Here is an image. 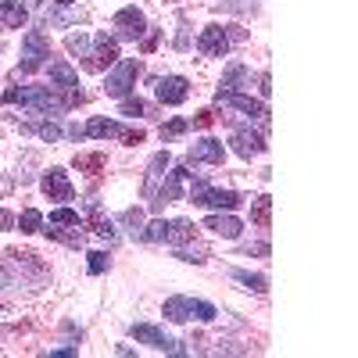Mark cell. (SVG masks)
I'll return each mask as SVG.
<instances>
[{"mask_svg": "<svg viewBox=\"0 0 358 358\" xmlns=\"http://www.w3.org/2000/svg\"><path fill=\"white\" fill-rule=\"evenodd\" d=\"M83 101H86L83 90H69L65 97H57L50 86H11V90H4V104H22V108H33L40 115H62V111H69Z\"/></svg>", "mask_w": 358, "mask_h": 358, "instance_id": "6da1fadb", "label": "cell"}, {"mask_svg": "<svg viewBox=\"0 0 358 358\" xmlns=\"http://www.w3.org/2000/svg\"><path fill=\"white\" fill-rule=\"evenodd\" d=\"M248 33L236 25H204L201 29V40H197V50L204 57H226L233 43H241Z\"/></svg>", "mask_w": 358, "mask_h": 358, "instance_id": "7a4b0ae2", "label": "cell"}, {"mask_svg": "<svg viewBox=\"0 0 358 358\" xmlns=\"http://www.w3.org/2000/svg\"><path fill=\"white\" fill-rule=\"evenodd\" d=\"M165 319L169 322H190V319H201V322H212L219 312L215 305H208V301H194V297H183V294H176L165 301Z\"/></svg>", "mask_w": 358, "mask_h": 358, "instance_id": "3957f363", "label": "cell"}, {"mask_svg": "<svg viewBox=\"0 0 358 358\" xmlns=\"http://www.w3.org/2000/svg\"><path fill=\"white\" fill-rule=\"evenodd\" d=\"M190 204L219 208V212H233V208H241V204H244V197L236 194V190H215V187H208L204 179H201V183L190 187Z\"/></svg>", "mask_w": 358, "mask_h": 358, "instance_id": "277c9868", "label": "cell"}, {"mask_svg": "<svg viewBox=\"0 0 358 358\" xmlns=\"http://www.w3.org/2000/svg\"><path fill=\"white\" fill-rule=\"evenodd\" d=\"M183 179H194V172H190L187 165H179V169H172V172H165V176L158 179L162 187L151 190V208H155V212H162L165 204H172V201L183 197Z\"/></svg>", "mask_w": 358, "mask_h": 358, "instance_id": "5b68a950", "label": "cell"}, {"mask_svg": "<svg viewBox=\"0 0 358 358\" xmlns=\"http://www.w3.org/2000/svg\"><path fill=\"white\" fill-rule=\"evenodd\" d=\"M136 76H140V62H136V57L115 62V69L104 79V94L108 97H129V90L136 86Z\"/></svg>", "mask_w": 358, "mask_h": 358, "instance_id": "8992f818", "label": "cell"}, {"mask_svg": "<svg viewBox=\"0 0 358 358\" xmlns=\"http://www.w3.org/2000/svg\"><path fill=\"white\" fill-rule=\"evenodd\" d=\"M90 47H94V50L83 57V69H86V72H104V69H111V65L118 62V40H115V36L97 33L94 40H90Z\"/></svg>", "mask_w": 358, "mask_h": 358, "instance_id": "52a82bcc", "label": "cell"}, {"mask_svg": "<svg viewBox=\"0 0 358 358\" xmlns=\"http://www.w3.org/2000/svg\"><path fill=\"white\" fill-rule=\"evenodd\" d=\"M47 57H50V43L43 40L40 29H29L25 40H22V65H18V72H36V69H43Z\"/></svg>", "mask_w": 358, "mask_h": 358, "instance_id": "ba28073f", "label": "cell"}, {"mask_svg": "<svg viewBox=\"0 0 358 358\" xmlns=\"http://www.w3.org/2000/svg\"><path fill=\"white\" fill-rule=\"evenodd\" d=\"M222 108H233V111H241L248 118H255V122H262V129L268 126V108L255 97H244V94H215Z\"/></svg>", "mask_w": 358, "mask_h": 358, "instance_id": "9c48e42d", "label": "cell"}, {"mask_svg": "<svg viewBox=\"0 0 358 358\" xmlns=\"http://www.w3.org/2000/svg\"><path fill=\"white\" fill-rule=\"evenodd\" d=\"M147 33V18L140 8H122L115 15V40H140Z\"/></svg>", "mask_w": 358, "mask_h": 358, "instance_id": "30bf717a", "label": "cell"}, {"mask_svg": "<svg viewBox=\"0 0 358 358\" xmlns=\"http://www.w3.org/2000/svg\"><path fill=\"white\" fill-rule=\"evenodd\" d=\"M155 94L162 104L176 108V104H183L190 97V83L183 76H165V79H155Z\"/></svg>", "mask_w": 358, "mask_h": 358, "instance_id": "8fae6325", "label": "cell"}, {"mask_svg": "<svg viewBox=\"0 0 358 358\" xmlns=\"http://www.w3.org/2000/svg\"><path fill=\"white\" fill-rule=\"evenodd\" d=\"M133 337L147 348H155V351H179V341H172L165 330H158V326H151V322H136Z\"/></svg>", "mask_w": 358, "mask_h": 358, "instance_id": "7c38bea8", "label": "cell"}, {"mask_svg": "<svg viewBox=\"0 0 358 358\" xmlns=\"http://www.w3.org/2000/svg\"><path fill=\"white\" fill-rule=\"evenodd\" d=\"M190 162L194 165H222L226 162V147L215 136H204L190 147Z\"/></svg>", "mask_w": 358, "mask_h": 358, "instance_id": "4fadbf2b", "label": "cell"}, {"mask_svg": "<svg viewBox=\"0 0 358 358\" xmlns=\"http://www.w3.org/2000/svg\"><path fill=\"white\" fill-rule=\"evenodd\" d=\"M229 143H233V151L241 155V158H258V155H265V136H262V133H251V129H233Z\"/></svg>", "mask_w": 358, "mask_h": 358, "instance_id": "5bb4252c", "label": "cell"}, {"mask_svg": "<svg viewBox=\"0 0 358 358\" xmlns=\"http://www.w3.org/2000/svg\"><path fill=\"white\" fill-rule=\"evenodd\" d=\"M43 194H47L50 201H72V197H76L69 176H65L62 169H50V172L43 176Z\"/></svg>", "mask_w": 358, "mask_h": 358, "instance_id": "9a60e30c", "label": "cell"}, {"mask_svg": "<svg viewBox=\"0 0 358 358\" xmlns=\"http://www.w3.org/2000/svg\"><path fill=\"white\" fill-rule=\"evenodd\" d=\"M251 86V69L241 65V62H233L226 72H222V83H219V94H241V90Z\"/></svg>", "mask_w": 358, "mask_h": 358, "instance_id": "2e32d148", "label": "cell"}, {"mask_svg": "<svg viewBox=\"0 0 358 358\" xmlns=\"http://www.w3.org/2000/svg\"><path fill=\"white\" fill-rule=\"evenodd\" d=\"M204 229H212L215 236H226V241H236V236L244 233V222L219 212V215H208V219H204Z\"/></svg>", "mask_w": 358, "mask_h": 358, "instance_id": "e0dca14e", "label": "cell"}, {"mask_svg": "<svg viewBox=\"0 0 358 358\" xmlns=\"http://www.w3.org/2000/svg\"><path fill=\"white\" fill-rule=\"evenodd\" d=\"M194 233H197V226H194V222H187V219H172V222H165V241H162V244L183 248V244H190V241H194Z\"/></svg>", "mask_w": 358, "mask_h": 358, "instance_id": "ac0fdd59", "label": "cell"}, {"mask_svg": "<svg viewBox=\"0 0 358 358\" xmlns=\"http://www.w3.org/2000/svg\"><path fill=\"white\" fill-rule=\"evenodd\" d=\"M29 22V8L22 0H0V25L4 29H22Z\"/></svg>", "mask_w": 358, "mask_h": 358, "instance_id": "d6986e66", "label": "cell"}, {"mask_svg": "<svg viewBox=\"0 0 358 358\" xmlns=\"http://www.w3.org/2000/svg\"><path fill=\"white\" fill-rule=\"evenodd\" d=\"M90 226H94L97 236H104L108 244H118V233H115V222L104 215V208L97 201H90Z\"/></svg>", "mask_w": 358, "mask_h": 358, "instance_id": "ffe728a7", "label": "cell"}, {"mask_svg": "<svg viewBox=\"0 0 358 358\" xmlns=\"http://www.w3.org/2000/svg\"><path fill=\"white\" fill-rule=\"evenodd\" d=\"M126 129L118 126V122H111V118H90L86 122V129H83V136H94V140H111V136H122Z\"/></svg>", "mask_w": 358, "mask_h": 358, "instance_id": "44dd1931", "label": "cell"}, {"mask_svg": "<svg viewBox=\"0 0 358 358\" xmlns=\"http://www.w3.org/2000/svg\"><path fill=\"white\" fill-rule=\"evenodd\" d=\"M165 169H172V155H169V151H158V155L151 158V165H147V179H143V194H147V197H151L155 183L165 176Z\"/></svg>", "mask_w": 358, "mask_h": 358, "instance_id": "7402d4cb", "label": "cell"}, {"mask_svg": "<svg viewBox=\"0 0 358 358\" xmlns=\"http://www.w3.org/2000/svg\"><path fill=\"white\" fill-rule=\"evenodd\" d=\"M50 83L57 90H76L79 86V72L69 62H50Z\"/></svg>", "mask_w": 358, "mask_h": 358, "instance_id": "603a6c76", "label": "cell"}, {"mask_svg": "<svg viewBox=\"0 0 358 358\" xmlns=\"http://www.w3.org/2000/svg\"><path fill=\"white\" fill-rule=\"evenodd\" d=\"M22 133H33V136L47 140V143H57V140H62V126L50 122V115L40 118V122H22Z\"/></svg>", "mask_w": 358, "mask_h": 358, "instance_id": "cb8c5ba5", "label": "cell"}, {"mask_svg": "<svg viewBox=\"0 0 358 358\" xmlns=\"http://www.w3.org/2000/svg\"><path fill=\"white\" fill-rule=\"evenodd\" d=\"M47 236H54V241H62V244H69V248H83L86 244V233H83V226H69V229H62V226H50L47 222V229H43Z\"/></svg>", "mask_w": 358, "mask_h": 358, "instance_id": "d4e9b609", "label": "cell"}, {"mask_svg": "<svg viewBox=\"0 0 358 358\" xmlns=\"http://www.w3.org/2000/svg\"><path fill=\"white\" fill-rule=\"evenodd\" d=\"M251 222L255 226H262V229H268V222H273V197H255V204H251Z\"/></svg>", "mask_w": 358, "mask_h": 358, "instance_id": "484cf974", "label": "cell"}, {"mask_svg": "<svg viewBox=\"0 0 358 358\" xmlns=\"http://www.w3.org/2000/svg\"><path fill=\"white\" fill-rule=\"evenodd\" d=\"M79 172H90V176H97V172H104V165H108V158L104 155H76V162H72Z\"/></svg>", "mask_w": 358, "mask_h": 358, "instance_id": "4316f807", "label": "cell"}, {"mask_svg": "<svg viewBox=\"0 0 358 358\" xmlns=\"http://www.w3.org/2000/svg\"><path fill=\"white\" fill-rule=\"evenodd\" d=\"M15 226H18L22 233H40V229H43V215L36 212V208H25V212L15 219Z\"/></svg>", "mask_w": 358, "mask_h": 358, "instance_id": "83f0119b", "label": "cell"}, {"mask_svg": "<svg viewBox=\"0 0 358 358\" xmlns=\"http://www.w3.org/2000/svg\"><path fill=\"white\" fill-rule=\"evenodd\" d=\"M233 280H236V283H244V287L255 290V294H265V290H268L265 276H258V273H244V268H233Z\"/></svg>", "mask_w": 358, "mask_h": 358, "instance_id": "f1b7e54d", "label": "cell"}, {"mask_svg": "<svg viewBox=\"0 0 358 358\" xmlns=\"http://www.w3.org/2000/svg\"><path fill=\"white\" fill-rule=\"evenodd\" d=\"M118 222H122V226H126V229H129L133 236H143V226H147V222H143V212H140V208H126V212L118 215Z\"/></svg>", "mask_w": 358, "mask_h": 358, "instance_id": "f546056e", "label": "cell"}, {"mask_svg": "<svg viewBox=\"0 0 358 358\" xmlns=\"http://www.w3.org/2000/svg\"><path fill=\"white\" fill-rule=\"evenodd\" d=\"M187 129H190V122H187V118H172V122H165L158 133H162V140H165V143H172L176 136H183Z\"/></svg>", "mask_w": 358, "mask_h": 358, "instance_id": "4dcf8cb0", "label": "cell"}, {"mask_svg": "<svg viewBox=\"0 0 358 358\" xmlns=\"http://www.w3.org/2000/svg\"><path fill=\"white\" fill-rule=\"evenodd\" d=\"M50 226H83V219L72 208H57V212H50Z\"/></svg>", "mask_w": 358, "mask_h": 358, "instance_id": "1f68e13d", "label": "cell"}, {"mask_svg": "<svg viewBox=\"0 0 358 358\" xmlns=\"http://www.w3.org/2000/svg\"><path fill=\"white\" fill-rule=\"evenodd\" d=\"M65 47H69L72 54L86 57V54H90V36H86V33H69V36H65Z\"/></svg>", "mask_w": 358, "mask_h": 358, "instance_id": "d6a6232c", "label": "cell"}, {"mask_svg": "<svg viewBox=\"0 0 358 358\" xmlns=\"http://www.w3.org/2000/svg\"><path fill=\"white\" fill-rule=\"evenodd\" d=\"M118 115H126V118L147 115V104H143L140 97H122V104H118Z\"/></svg>", "mask_w": 358, "mask_h": 358, "instance_id": "836d02e7", "label": "cell"}, {"mask_svg": "<svg viewBox=\"0 0 358 358\" xmlns=\"http://www.w3.org/2000/svg\"><path fill=\"white\" fill-rule=\"evenodd\" d=\"M86 258H90L86 265H90V273H94V276H101V273H108V265H111V258H108L104 251H90Z\"/></svg>", "mask_w": 358, "mask_h": 358, "instance_id": "e575fe53", "label": "cell"}, {"mask_svg": "<svg viewBox=\"0 0 358 358\" xmlns=\"http://www.w3.org/2000/svg\"><path fill=\"white\" fill-rule=\"evenodd\" d=\"M176 258H179V262H194V265H204V262H208V251H204V248H183V251H179Z\"/></svg>", "mask_w": 358, "mask_h": 358, "instance_id": "d590c367", "label": "cell"}, {"mask_svg": "<svg viewBox=\"0 0 358 358\" xmlns=\"http://www.w3.org/2000/svg\"><path fill=\"white\" fill-rule=\"evenodd\" d=\"M86 15L79 11V15H69V11H54V15H47V25H72V22H83Z\"/></svg>", "mask_w": 358, "mask_h": 358, "instance_id": "8d00e7d4", "label": "cell"}, {"mask_svg": "<svg viewBox=\"0 0 358 358\" xmlns=\"http://www.w3.org/2000/svg\"><path fill=\"white\" fill-rule=\"evenodd\" d=\"M194 126H197V129H208V126H212V111H197Z\"/></svg>", "mask_w": 358, "mask_h": 358, "instance_id": "74e56055", "label": "cell"}, {"mask_svg": "<svg viewBox=\"0 0 358 358\" xmlns=\"http://www.w3.org/2000/svg\"><path fill=\"white\" fill-rule=\"evenodd\" d=\"M15 226V215L11 212H4V208H0V229H11Z\"/></svg>", "mask_w": 358, "mask_h": 358, "instance_id": "f35d334b", "label": "cell"}, {"mask_svg": "<svg viewBox=\"0 0 358 358\" xmlns=\"http://www.w3.org/2000/svg\"><path fill=\"white\" fill-rule=\"evenodd\" d=\"M176 47H179V50H187V47H190V36H187V22H183V33L176 36Z\"/></svg>", "mask_w": 358, "mask_h": 358, "instance_id": "ab89813d", "label": "cell"}, {"mask_svg": "<svg viewBox=\"0 0 358 358\" xmlns=\"http://www.w3.org/2000/svg\"><path fill=\"white\" fill-rule=\"evenodd\" d=\"M268 94H273V79H268V72L262 76V97H268Z\"/></svg>", "mask_w": 358, "mask_h": 358, "instance_id": "60d3db41", "label": "cell"}, {"mask_svg": "<svg viewBox=\"0 0 358 358\" xmlns=\"http://www.w3.org/2000/svg\"><path fill=\"white\" fill-rule=\"evenodd\" d=\"M155 47H158V33H151V36H147V40H143V50H147V54H151Z\"/></svg>", "mask_w": 358, "mask_h": 358, "instance_id": "b9f144b4", "label": "cell"}, {"mask_svg": "<svg viewBox=\"0 0 358 358\" xmlns=\"http://www.w3.org/2000/svg\"><path fill=\"white\" fill-rule=\"evenodd\" d=\"M15 190V183H11V179H4V176H0V197H4V194H11Z\"/></svg>", "mask_w": 358, "mask_h": 358, "instance_id": "7bdbcfd3", "label": "cell"}, {"mask_svg": "<svg viewBox=\"0 0 358 358\" xmlns=\"http://www.w3.org/2000/svg\"><path fill=\"white\" fill-rule=\"evenodd\" d=\"M54 4H62V8H72V4H76V0H54Z\"/></svg>", "mask_w": 358, "mask_h": 358, "instance_id": "ee69618b", "label": "cell"}]
</instances>
